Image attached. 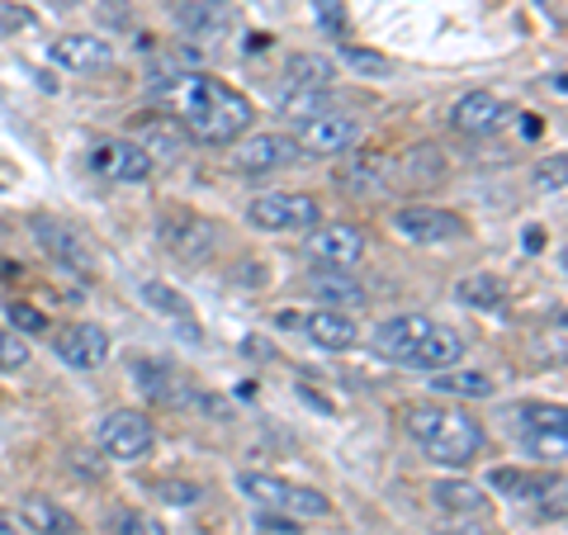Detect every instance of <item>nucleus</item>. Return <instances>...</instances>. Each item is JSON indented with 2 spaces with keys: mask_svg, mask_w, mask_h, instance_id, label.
Here are the masks:
<instances>
[{
  "mask_svg": "<svg viewBox=\"0 0 568 535\" xmlns=\"http://www.w3.org/2000/svg\"><path fill=\"white\" fill-rule=\"evenodd\" d=\"M308 256L323 261V265H336V271H355L365 261V233L355 223H313L308 228Z\"/></svg>",
  "mask_w": 568,
  "mask_h": 535,
  "instance_id": "obj_12",
  "label": "nucleus"
},
{
  "mask_svg": "<svg viewBox=\"0 0 568 535\" xmlns=\"http://www.w3.org/2000/svg\"><path fill=\"white\" fill-rule=\"evenodd\" d=\"M488 484L497 493L507 497H521V503H530V497H545L549 488H559V478H549L545 470H521V465H497L488 474Z\"/></svg>",
  "mask_w": 568,
  "mask_h": 535,
  "instance_id": "obj_27",
  "label": "nucleus"
},
{
  "mask_svg": "<svg viewBox=\"0 0 568 535\" xmlns=\"http://www.w3.org/2000/svg\"><path fill=\"white\" fill-rule=\"evenodd\" d=\"M129 374H133V384L142 388L148 403H190L194 398L181 384V374H171V365H162V361H133Z\"/></svg>",
  "mask_w": 568,
  "mask_h": 535,
  "instance_id": "obj_23",
  "label": "nucleus"
},
{
  "mask_svg": "<svg viewBox=\"0 0 568 535\" xmlns=\"http://www.w3.org/2000/svg\"><path fill=\"white\" fill-rule=\"evenodd\" d=\"M142 303H148L152 313L171 317V323L181 327L194 346H200V327H194V313H190V303H185L181 290H171V284H162V280H148V284H142Z\"/></svg>",
  "mask_w": 568,
  "mask_h": 535,
  "instance_id": "obj_26",
  "label": "nucleus"
},
{
  "mask_svg": "<svg viewBox=\"0 0 568 535\" xmlns=\"http://www.w3.org/2000/svg\"><path fill=\"white\" fill-rule=\"evenodd\" d=\"M85 162H91V171L104 185H142L156 171V162L133 138H95L91 152H85Z\"/></svg>",
  "mask_w": 568,
  "mask_h": 535,
  "instance_id": "obj_5",
  "label": "nucleus"
},
{
  "mask_svg": "<svg viewBox=\"0 0 568 535\" xmlns=\"http://www.w3.org/2000/svg\"><path fill=\"white\" fill-rule=\"evenodd\" d=\"M298 327H304L308 342L323 346V351H355V346H361V327H355L346 313H336V309L304 313V317H298Z\"/></svg>",
  "mask_w": 568,
  "mask_h": 535,
  "instance_id": "obj_18",
  "label": "nucleus"
},
{
  "mask_svg": "<svg viewBox=\"0 0 568 535\" xmlns=\"http://www.w3.org/2000/svg\"><path fill=\"white\" fill-rule=\"evenodd\" d=\"M511 119H517V110H511L507 100H497L493 91H469L450 104V129L465 138H493V133H503Z\"/></svg>",
  "mask_w": 568,
  "mask_h": 535,
  "instance_id": "obj_11",
  "label": "nucleus"
},
{
  "mask_svg": "<svg viewBox=\"0 0 568 535\" xmlns=\"http://www.w3.org/2000/svg\"><path fill=\"white\" fill-rule=\"evenodd\" d=\"M237 488L246 497H256V503L265 507H275L284 516H327L332 503H327V493H317V488H304V484H290V478H275V474H237Z\"/></svg>",
  "mask_w": 568,
  "mask_h": 535,
  "instance_id": "obj_4",
  "label": "nucleus"
},
{
  "mask_svg": "<svg viewBox=\"0 0 568 535\" xmlns=\"http://www.w3.org/2000/svg\"><path fill=\"white\" fill-rule=\"evenodd\" d=\"M388 181V162L375 152H342L336 162V185L346 194H379Z\"/></svg>",
  "mask_w": 568,
  "mask_h": 535,
  "instance_id": "obj_19",
  "label": "nucleus"
},
{
  "mask_svg": "<svg viewBox=\"0 0 568 535\" xmlns=\"http://www.w3.org/2000/svg\"><path fill=\"white\" fill-rule=\"evenodd\" d=\"M336 67H351L355 77H365V81H388V77H394V62H388L384 52H375V48H355V43H342V48H336Z\"/></svg>",
  "mask_w": 568,
  "mask_h": 535,
  "instance_id": "obj_31",
  "label": "nucleus"
},
{
  "mask_svg": "<svg viewBox=\"0 0 568 535\" xmlns=\"http://www.w3.org/2000/svg\"><path fill=\"white\" fill-rule=\"evenodd\" d=\"M52 351H58V361H67L71 370H100L110 361V332L95 323H71V327H58Z\"/></svg>",
  "mask_w": 568,
  "mask_h": 535,
  "instance_id": "obj_14",
  "label": "nucleus"
},
{
  "mask_svg": "<svg viewBox=\"0 0 568 535\" xmlns=\"http://www.w3.org/2000/svg\"><path fill=\"white\" fill-rule=\"evenodd\" d=\"M129 138L152 157V162H156V157H181V152L190 148L185 123L175 119V114H166V110H148V114L133 123V133H129Z\"/></svg>",
  "mask_w": 568,
  "mask_h": 535,
  "instance_id": "obj_16",
  "label": "nucleus"
},
{
  "mask_svg": "<svg viewBox=\"0 0 568 535\" xmlns=\"http://www.w3.org/2000/svg\"><path fill=\"white\" fill-rule=\"evenodd\" d=\"M0 535H20V526H14V516L0 512Z\"/></svg>",
  "mask_w": 568,
  "mask_h": 535,
  "instance_id": "obj_42",
  "label": "nucleus"
},
{
  "mask_svg": "<svg viewBox=\"0 0 568 535\" xmlns=\"http://www.w3.org/2000/svg\"><path fill=\"white\" fill-rule=\"evenodd\" d=\"M564 181H568V157H564V152L545 157V162L536 166V175H530V185H536L540 194H559V190H564Z\"/></svg>",
  "mask_w": 568,
  "mask_h": 535,
  "instance_id": "obj_35",
  "label": "nucleus"
},
{
  "mask_svg": "<svg viewBox=\"0 0 568 535\" xmlns=\"http://www.w3.org/2000/svg\"><path fill=\"white\" fill-rule=\"evenodd\" d=\"M332 110V95L327 91H284L280 95V114H290V119H313V114H327Z\"/></svg>",
  "mask_w": 568,
  "mask_h": 535,
  "instance_id": "obj_33",
  "label": "nucleus"
},
{
  "mask_svg": "<svg viewBox=\"0 0 568 535\" xmlns=\"http://www.w3.org/2000/svg\"><path fill=\"white\" fill-rule=\"evenodd\" d=\"M20 522L33 535H81L77 516H71L67 507H58L52 497H43V493H24L20 497Z\"/></svg>",
  "mask_w": 568,
  "mask_h": 535,
  "instance_id": "obj_20",
  "label": "nucleus"
},
{
  "mask_svg": "<svg viewBox=\"0 0 568 535\" xmlns=\"http://www.w3.org/2000/svg\"><path fill=\"white\" fill-rule=\"evenodd\" d=\"M104 531L110 535H166L162 522H152L148 512H133V507H114L104 516Z\"/></svg>",
  "mask_w": 568,
  "mask_h": 535,
  "instance_id": "obj_34",
  "label": "nucleus"
},
{
  "mask_svg": "<svg viewBox=\"0 0 568 535\" xmlns=\"http://www.w3.org/2000/svg\"><path fill=\"white\" fill-rule=\"evenodd\" d=\"M156 497L171 503V507H194L204 497V488L190 484V478H162V484H156Z\"/></svg>",
  "mask_w": 568,
  "mask_h": 535,
  "instance_id": "obj_37",
  "label": "nucleus"
},
{
  "mask_svg": "<svg viewBox=\"0 0 568 535\" xmlns=\"http://www.w3.org/2000/svg\"><path fill=\"white\" fill-rule=\"evenodd\" d=\"M166 242L181 252L185 261H204L209 252H213V223H204V219H185V228H166Z\"/></svg>",
  "mask_w": 568,
  "mask_h": 535,
  "instance_id": "obj_32",
  "label": "nucleus"
},
{
  "mask_svg": "<svg viewBox=\"0 0 568 535\" xmlns=\"http://www.w3.org/2000/svg\"><path fill=\"white\" fill-rule=\"evenodd\" d=\"M403 426L413 436L426 460L436 465H450V470H465L474 465V455L484 451V422L469 417L465 407H446V403H413L403 413Z\"/></svg>",
  "mask_w": 568,
  "mask_h": 535,
  "instance_id": "obj_2",
  "label": "nucleus"
},
{
  "mask_svg": "<svg viewBox=\"0 0 568 535\" xmlns=\"http://www.w3.org/2000/svg\"><path fill=\"white\" fill-rule=\"evenodd\" d=\"M48 6H58V10H71V6H91V0H48Z\"/></svg>",
  "mask_w": 568,
  "mask_h": 535,
  "instance_id": "obj_43",
  "label": "nucleus"
},
{
  "mask_svg": "<svg viewBox=\"0 0 568 535\" xmlns=\"http://www.w3.org/2000/svg\"><path fill=\"white\" fill-rule=\"evenodd\" d=\"M361 142V119H351L342 110H327V114H313L298 123L294 133V148L304 157H342Z\"/></svg>",
  "mask_w": 568,
  "mask_h": 535,
  "instance_id": "obj_8",
  "label": "nucleus"
},
{
  "mask_svg": "<svg viewBox=\"0 0 568 535\" xmlns=\"http://www.w3.org/2000/svg\"><path fill=\"white\" fill-rule=\"evenodd\" d=\"M48 58L62 71H77V77H95V71L114 67V43L100 39V33H62L58 43L48 48Z\"/></svg>",
  "mask_w": 568,
  "mask_h": 535,
  "instance_id": "obj_13",
  "label": "nucleus"
},
{
  "mask_svg": "<svg viewBox=\"0 0 568 535\" xmlns=\"http://www.w3.org/2000/svg\"><path fill=\"white\" fill-rule=\"evenodd\" d=\"M313 14L323 20L332 33H346V10H342V0H313Z\"/></svg>",
  "mask_w": 568,
  "mask_h": 535,
  "instance_id": "obj_40",
  "label": "nucleus"
},
{
  "mask_svg": "<svg viewBox=\"0 0 568 535\" xmlns=\"http://www.w3.org/2000/svg\"><path fill=\"white\" fill-rule=\"evenodd\" d=\"M156 91L171 100V110L185 123L190 142H204V148H227V142L246 138V129L256 119V104L237 85H227L223 77H204V71L156 81Z\"/></svg>",
  "mask_w": 568,
  "mask_h": 535,
  "instance_id": "obj_1",
  "label": "nucleus"
},
{
  "mask_svg": "<svg viewBox=\"0 0 568 535\" xmlns=\"http://www.w3.org/2000/svg\"><path fill=\"white\" fill-rule=\"evenodd\" d=\"M432 503H436L440 516H484L488 522V512H493L488 493L465 484V478H440V484L432 488Z\"/></svg>",
  "mask_w": 568,
  "mask_h": 535,
  "instance_id": "obj_25",
  "label": "nucleus"
},
{
  "mask_svg": "<svg viewBox=\"0 0 568 535\" xmlns=\"http://www.w3.org/2000/svg\"><path fill=\"white\" fill-rule=\"evenodd\" d=\"M426 332H432V317H422V313H398V317H384V323L375 327L369 346H375V355H384V361L407 365V361H413V351L422 346Z\"/></svg>",
  "mask_w": 568,
  "mask_h": 535,
  "instance_id": "obj_15",
  "label": "nucleus"
},
{
  "mask_svg": "<svg viewBox=\"0 0 568 535\" xmlns=\"http://www.w3.org/2000/svg\"><path fill=\"white\" fill-rule=\"evenodd\" d=\"M511 422H517L521 441H526L536 455H545V460H564V455H568L564 407H559V403H517Z\"/></svg>",
  "mask_w": 568,
  "mask_h": 535,
  "instance_id": "obj_9",
  "label": "nucleus"
},
{
  "mask_svg": "<svg viewBox=\"0 0 568 535\" xmlns=\"http://www.w3.org/2000/svg\"><path fill=\"white\" fill-rule=\"evenodd\" d=\"M394 233L403 242H417V246H436V242H459L469 233L465 219L450 209H432V204H407L394 213Z\"/></svg>",
  "mask_w": 568,
  "mask_h": 535,
  "instance_id": "obj_10",
  "label": "nucleus"
},
{
  "mask_svg": "<svg viewBox=\"0 0 568 535\" xmlns=\"http://www.w3.org/2000/svg\"><path fill=\"white\" fill-rule=\"evenodd\" d=\"M175 24H181L190 39H213V33H223V10H219V0H181V6H175Z\"/></svg>",
  "mask_w": 568,
  "mask_h": 535,
  "instance_id": "obj_30",
  "label": "nucleus"
},
{
  "mask_svg": "<svg viewBox=\"0 0 568 535\" xmlns=\"http://www.w3.org/2000/svg\"><path fill=\"white\" fill-rule=\"evenodd\" d=\"M304 284H308V294H317L323 303H336V309H361L365 303V284L351 271H336V265H317V271H308Z\"/></svg>",
  "mask_w": 568,
  "mask_h": 535,
  "instance_id": "obj_24",
  "label": "nucleus"
},
{
  "mask_svg": "<svg viewBox=\"0 0 568 535\" xmlns=\"http://www.w3.org/2000/svg\"><path fill=\"white\" fill-rule=\"evenodd\" d=\"M256 526H261L265 535H294V531H298L290 516H275V512H261V516H256Z\"/></svg>",
  "mask_w": 568,
  "mask_h": 535,
  "instance_id": "obj_41",
  "label": "nucleus"
},
{
  "mask_svg": "<svg viewBox=\"0 0 568 535\" xmlns=\"http://www.w3.org/2000/svg\"><path fill=\"white\" fill-rule=\"evenodd\" d=\"M6 317H10V327L20 332V336H39V332H48V313H39L33 303H6Z\"/></svg>",
  "mask_w": 568,
  "mask_h": 535,
  "instance_id": "obj_36",
  "label": "nucleus"
},
{
  "mask_svg": "<svg viewBox=\"0 0 568 535\" xmlns=\"http://www.w3.org/2000/svg\"><path fill=\"white\" fill-rule=\"evenodd\" d=\"M95 441H100V451L110 455V460H123V465H133V460H148V455H152L156 432H152L148 417L133 413V407H114V413H104Z\"/></svg>",
  "mask_w": 568,
  "mask_h": 535,
  "instance_id": "obj_7",
  "label": "nucleus"
},
{
  "mask_svg": "<svg viewBox=\"0 0 568 535\" xmlns=\"http://www.w3.org/2000/svg\"><path fill=\"white\" fill-rule=\"evenodd\" d=\"M455 299L465 303V309H478V313H503L507 303V284L497 275H469L455 284Z\"/></svg>",
  "mask_w": 568,
  "mask_h": 535,
  "instance_id": "obj_29",
  "label": "nucleus"
},
{
  "mask_svg": "<svg viewBox=\"0 0 568 535\" xmlns=\"http://www.w3.org/2000/svg\"><path fill=\"white\" fill-rule=\"evenodd\" d=\"M432 394H446V398H478V403H484V398H493L497 394V384L488 380V374L484 370H432Z\"/></svg>",
  "mask_w": 568,
  "mask_h": 535,
  "instance_id": "obj_28",
  "label": "nucleus"
},
{
  "mask_svg": "<svg viewBox=\"0 0 568 535\" xmlns=\"http://www.w3.org/2000/svg\"><path fill=\"white\" fill-rule=\"evenodd\" d=\"M33 242L43 246V256L48 261H58L62 271H71L77 280H95V271H100V261H95V252L85 246V238L77 233L71 223H58V219H33Z\"/></svg>",
  "mask_w": 568,
  "mask_h": 535,
  "instance_id": "obj_6",
  "label": "nucleus"
},
{
  "mask_svg": "<svg viewBox=\"0 0 568 535\" xmlns=\"http://www.w3.org/2000/svg\"><path fill=\"white\" fill-rule=\"evenodd\" d=\"M33 24H39V14L29 6H20V0H0V33H6V39H14V33H24Z\"/></svg>",
  "mask_w": 568,
  "mask_h": 535,
  "instance_id": "obj_38",
  "label": "nucleus"
},
{
  "mask_svg": "<svg viewBox=\"0 0 568 535\" xmlns=\"http://www.w3.org/2000/svg\"><path fill=\"white\" fill-rule=\"evenodd\" d=\"M465 361V336H459L455 327H440V323H432V332L422 336V346L413 351V370H450V365H459Z\"/></svg>",
  "mask_w": 568,
  "mask_h": 535,
  "instance_id": "obj_21",
  "label": "nucleus"
},
{
  "mask_svg": "<svg viewBox=\"0 0 568 535\" xmlns=\"http://www.w3.org/2000/svg\"><path fill=\"white\" fill-rule=\"evenodd\" d=\"M294 157H298V148H294L290 133H246L242 152H237V166H242L246 175H265V171L290 166Z\"/></svg>",
  "mask_w": 568,
  "mask_h": 535,
  "instance_id": "obj_17",
  "label": "nucleus"
},
{
  "mask_svg": "<svg viewBox=\"0 0 568 535\" xmlns=\"http://www.w3.org/2000/svg\"><path fill=\"white\" fill-rule=\"evenodd\" d=\"M336 58L327 52H294L284 58V91H332Z\"/></svg>",
  "mask_w": 568,
  "mask_h": 535,
  "instance_id": "obj_22",
  "label": "nucleus"
},
{
  "mask_svg": "<svg viewBox=\"0 0 568 535\" xmlns=\"http://www.w3.org/2000/svg\"><path fill=\"white\" fill-rule=\"evenodd\" d=\"M246 223L261 233H308L313 223H323V204L304 190H271L246 204Z\"/></svg>",
  "mask_w": 568,
  "mask_h": 535,
  "instance_id": "obj_3",
  "label": "nucleus"
},
{
  "mask_svg": "<svg viewBox=\"0 0 568 535\" xmlns=\"http://www.w3.org/2000/svg\"><path fill=\"white\" fill-rule=\"evenodd\" d=\"M20 365H29V342L20 332L0 327V370H20Z\"/></svg>",
  "mask_w": 568,
  "mask_h": 535,
  "instance_id": "obj_39",
  "label": "nucleus"
}]
</instances>
